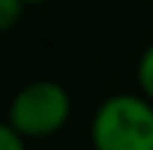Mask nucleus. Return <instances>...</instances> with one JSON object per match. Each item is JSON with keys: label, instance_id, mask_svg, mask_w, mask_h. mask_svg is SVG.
Returning a JSON list of instances; mask_svg holds the SVG:
<instances>
[{"label": "nucleus", "instance_id": "obj_1", "mask_svg": "<svg viewBox=\"0 0 153 150\" xmlns=\"http://www.w3.org/2000/svg\"><path fill=\"white\" fill-rule=\"evenodd\" d=\"M94 150H153V103L144 94H112L91 118Z\"/></svg>", "mask_w": 153, "mask_h": 150}, {"label": "nucleus", "instance_id": "obj_2", "mask_svg": "<svg viewBox=\"0 0 153 150\" xmlns=\"http://www.w3.org/2000/svg\"><path fill=\"white\" fill-rule=\"evenodd\" d=\"M71 118V94L56 79H33L21 85L9 103V124L24 138H50Z\"/></svg>", "mask_w": 153, "mask_h": 150}, {"label": "nucleus", "instance_id": "obj_4", "mask_svg": "<svg viewBox=\"0 0 153 150\" xmlns=\"http://www.w3.org/2000/svg\"><path fill=\"white\" fill-rule=\"evenodd\" d=\"M24 0H0V33H9L24 15Z\"/></svg>", "mask_w": 153, "mask_h": 150}, {"label": "nucleus", "instance_id": "obj_3", "mask_svg": "<svg viewBox=\"0 0 153 150\" xmlns=\"http://www.w3.org/2000/svg\"><path fill=\"white\" fill-rule=\"evenodd\" d=\"M135 79H138L141 94L153 103V44L141 53V59H138V65H135Z\"/></svg>", "mask_w": 153, "mask_h": 150}, {"label": "nucleus", "instance_id": "obj_6", "mask_svg": "<svg viewBox=\"0 0 153 150\" xmlns=\"http://www.w3.org/2000/svg\"><path fill=\"white\" fill-rule=\"evenodd\" d=\"M24 3H47V0H24Z\"/></svg>", "mask_w": 153, "mask_h": 150}, {"label": "nucleus", "instance_id": "obj_5", "mask_svg": "<svg viewBox=\"0 0 153 150\" xmlns=\"http://www.w3.org/2000/svg\"><path fill=\"white\" fill-rule=\"evenodd\" d=\"M24 135H21L9 121H0V150H24Z\"/></svg>", "mask_w": 153, "mask_h": 150}]
</instances>
